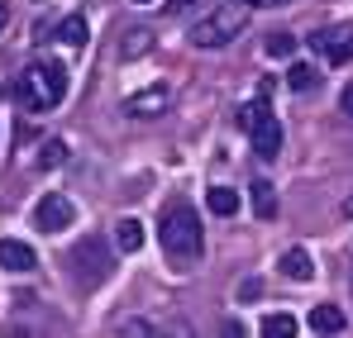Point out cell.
Instances as JSON below:
<instances>
[{
    "label": "cell",
    "mask_w": 353,
    "mask_h": 338,
    "mask_svg": "<svg viewBox=\"0 0 353 338\" xmlns=\"http://www.w3.org/2000/svg\"><path fill=\"white\" fill-rule=\"evenodd\" d=\"M158 243H163L168 262H176V267L201 262V253H205V229H201V215H196L186 200L168 205V210H163V220H158Z\"/></svg>",
    "instance_id": "cell-1"
},
{
    "label": "cell",
    "mask_w": 353,
    "mask_h": 338,
    "mask_svg": "<svg viewBox=\"0 0 353 338\" xmlns=\"http://www.w3.org/2000/svg\"><path fill=\"white\" fill-rule=\"evenodd\" d=\"M62 96H67V67L62 62H34L24 76H19V86H14V101L24 105V110H53L62 105Z\"/></svg>",
    "instance_id": "cell-2"
},
{
    "label": "cell",
    "mask_w": 353,
    "mask_h": 338,
    "mask_svg": "<svg viewBox=\"0 0 353 338\" xmlns=\"http://www.w3.org/2000/svg\"><path fill=\"white\" fill-rule=\"evenodd\" d=\"M248 10H253V5H243V0L210 10L205 19H196V24H191V43H196V48H225L230 39H239V34H243Z\"/></svg>",
    "instance_id": "cell-3"
},
{
    "label": "cell",
    "mask_w": 353,
    "mask_h": 338,
    "mask_svg": "<svg viewBox=\"0 0 353 338\" xmlns=\"http://www.w3.org/2000/svg\"><path fill=\"white\" fill-rule=\"evenodd\" d=\"M239 124L248 129L258 158H277V153H282V124H277V114L268 110L263 101H258V105H243V110H239Z\"/></svg>",
    "instance_id": "cell-4"
},
{
    "label": "cell",
    "mask_w": 353,
    "mask_h": 338,
    "mask_svg": "<svg viewBox=\"0 0 353 338\" xmlns=\"http://www.w3.org/2000/svg\"><path fill=\"white\" fill-rule=\"evenodd\" d=\"M77 220V205L62 196V191H48L39 205H34V229H43V233H58Z\"/></svg>",
    "instance_id": "cell-5"
},
{
    "label": "cell",
    "mask_w": 353,
    "mask_h": 338,
    "mask_svg": "<svg viewBox=\"0 0 353 338\" xmlns=\"http://www.w3.org/2000/svg\"><path fill=\"white\" fill-rule=\"evenodd\" d=\"M310 48L325 57V62L344 67V62L353 57V24H339V29H320V34L310 39Z\"/></svg>",
    "instance_id": "cell-6"
},
{
    "label": "cell",
    "mask_w": 353,
    "mask_h": 338,
    "mask_svg": "<svg viewBox=\"0 0 353 338\" xmlns=\"http://www.w3.org/2000/svg\"><path fill=\"white\" fill-rule=\"evenodd\" d=\"M72 262H81V277L86 282H105L110 277V248L101 238H81L77 253H72Z\"/></svg>",
    "instance_id": "cell-7"
},
{
    "label": "cell",
    "mask_w": 353,
    "mask_h": 338,
    "mask_svg": "<svg viewBox=\"0 0 353 338\" xmlns=\"http://www.w3.org/2000/svg\"><path fill=\"white\" fill-rule=\"evenodd\" d=\"M0 267L24 277V272H34V267H39V257H34V248H29V243H19V238H0Z\"/></svg>",
    "instance_id": "cell-8"
},
{
    "label": "cell",
    "mask_w": 353,
    "mask_h": 338,
    "mask_svg": "<svg viewBox=\"0 0 353 338\" xmlns=\"http://www.w3.org/2000/svg\"><path fill=\"white\" fill-rule=\"evenodd\" d=\"M124 110L139 114V119H153V114L168 110V91H163V86H153V91H143V96H129V101H124Z\"/></svg>",
    "instance_id": "cell-9"
},
{
    "label": "cell",
    "mask_w": 353,
    "mask_h": 338,
    "mask_svg": "<svg viewBox=\"0 0 353 338\" xmlns=\"http://www.w3.org/2000/svg\"><path fill=\"white\" fill-rule=\"evenodd\" d=\"M277 267H282V277H292V282H310V277H315V262H310L305 248H287Z\"/></svg>",
    "instance_id": "cell-10"
},
{
    "label": "cell",
    "mask_w": 353,
    "mask_h": 338,
    "mask_svg": "<svg viewBox=\"0 0 353 338\" xmlns=\"http://www.w3.org/2000/svg\"><path fill=\"white\" fill-rule=\"evenodd\" d=\"M310 329L315 334H339L344 329V310L339 305H315L310 310Z\"/></svg>",
    "instance_id": "cell-11"
},
{
    "label": "cell",
    "mask_w": 353,
    "mask_h": 338,
    "mask_svg": "<svg viewBox=\"0 0 353 338\" xmlns=\"http://www.w3.org/2000/svg\"><path fill=\"white\" fill-rule=\"evenodd\" d=\"M143 238H148V233H143L139 220H119V224H115V243L124 248V253H139V248H143Z\"/></svg>",
    "instance_id": "cell-12"
},
{
    "label": "cell",
    "mask_w": 353,
    "mask_h": 338,
    "mask_svg": "<svg viewBox=\"0 0 353 338\" xmlns=\"http://www.w3.org/2000/svg\"><path fill=\"white\" fill-rule=\"evenodd\" d=\"M210 215H220V220L239 215V191H230V186H210Z\"/></svg>",
    "instance_id": "cell-13"
},
{
    "label": "cell",
    "mask_w": 353,
    "mask_h": 338,
    "mask_svg": "<svg viewBox=\"0 0 353 338\" xmlns=\"http://www.w3.org/2000/svg\"><path fill=\"white\" fill-rule=\"evenodd\" d=\"M248 191H253V210H258V220H272V215H277V191H272L268 181H253Z\"/></svg>",
    "instance_id": "cell-14"
},
{
    "label": "cell",
    "mask_w": 353,
    "mask_h": 338,
    "mask_svg": "<svg viewBox=\"0 0 353 338\" xmlns=\"http://www.w3.org/2000/svg\"><path fill=\"white\" fill-rule=\"evenodd\" d=\"M58 39L67 43V48H81V43L91 39V34H86V19H81V14H67V19L58 24Z\"/></svg>",
    "instance_id": "cell-15"
},
{
    "label": "cell",
    "mask_w": 353,
    "mask_h": 338,
    "mask_svg": "<svg viewBox=\"0 0 353 338\" xmlns=\"http://www.w3.org/2000/svg\"><path fill=\"white\" fill-rule=\"evenodd\" d=\"M258 334L263 338H296V319L292 315H268V319L258 324Z\"/></svg>",
    "instance_id": "cell-16"
},
{
    "label": "cell",
    "mask_w": 353,
    "mask_h": 338,
    "mask_svg": "<svg viewBox=\"0 0 353 338\" xmlns=\"http://www.w3.org/2000/svg\"><path fill=\"white\" fill-rule=\"evenodd\" d=\"M315 81H320V72H315L310 62H296L292 72H287V86H292V91H315Z\"/></svg>",
    "instance_id": "cell-17"
},
{
    "label": "cell",
    "mask_w": 353,
    "mask_h": 338,
    "mask_svg": "<svg viewBox=\"0 0 353 338\" xmlns=\"http://www.w3.org/2000/svg\"><path fill=\"white\" fill-rule=\"evenodd\" d=\"M296 53V39L292 34H282V29H277V34H268V57H292Z\"/></svg>",
    "instance_id": "cell-18"
},
{
    "label": "cell",
    "mask_w": 353,
    "mask_h": 338,
    "mask_svg": "<svg viewBox=\"0 0 353 338\" xmlns=\"http://www.w3.org/2000/svg\"><path fill=\"white\" fill-rule=\"evenodd\" d=\"M115 338H153V324L148 319H124Z\"/></svg>",
    "instance_id": "cell-19"
},
{
    "label": "cell",
    "mask_w": 353,
    "mask_h": 338,
    "mask_svg": "<svg viewBox=\"0 0 353 338\" xmlns=\"http://www.w3.org/2000/svg\"><path fill=\"white\" fill-rule=\"evenodd\" d=\"M148 29H134V34H124V57H134V53H148Z\"/></svg>",
    "instance_id": "cell-20"
},
{
    "label": "cell",
    "mask_w": 353,
    "mask_h": 338,
    "mask_svg": "<svg viewBox=\"0 0 353 338\" xmlns=\"http://www.w3.org/2000/svg\"><path fill=\"white\" fill-rule=\"evenodd\" d=\"M62 158H67L62 138H48V143H43V158H39V167H53V162H62Z\"/></svg>",
    "instance_id": "cell-21"
},
{
    "label": "cell",
    "mask_w": 353,
    "mask_h": 338,
    "mask_svg": "<svg viewBox=\"0 0 353 338\" xmlns=\"http://www.w3.org/2000/svg\"><path fill=\"white\" fill-rule=\"evenodd\" d=\"M220 338H243V324H239V319H225V329H220Z\"/></svg>",
    "instance_id": "cell-22"
},
{
    "label": "cell",
    "mask_w": 353,
    "mask_h": 338,
    "mask_svg": "<svg viewBox=\"0 0 353 338\" xmlns=\"http://www.w3.org/2000/svg\"><path fill=\"white\" fill-rule=\"evenodd\" d=\"M339 110H344V114H349V119H353V81H349V86H344V96H339Z\"/></svg>",
    "instance_id": "cell-23"
},
{
    "label": "cell",
    "mask_w": 353,
    "mask_h": 338,
    "mask_svg": "<svg viewBox=\"0 0 353 338\" xmlns=\"http://www.w3.org/2000/svg\"><path fill=\"white\" fill-rule=\"evenodd\" d=\"M191 5H196V0H168V10H172V14H186Z\"/></svg>",
    "instance_id": "cell-24"
},
{
    "label": "cell",
    "mask_w": 353,
    "mask_h": 338,
    "mask_svg": "<svg viewBox=\"0 0 353 338\" xmlns=\"http://www.w3.org/2000/svg\"><path fill=\"white\" fill-rule=\"evenodd\" d=\"M243 5H258V10H277V5H287V0H243Z\"/></svg>",
    "instance_id": "cell-25"
},
{
    "label": "cell",
    "mask_w": 353,
    "mask_h": 338,
    "mask_svg": "<svg viewBox=\"0 0 353 338\" xmlns=\"http://www.w3.org/2000/svg\"><path fill=\"white\" fill-rule=\"evenodd\" d=\"M5 24H10V5L0 0V34H5Z\"/></svg>",
    "instance_id": "cell-26"
},
{
    "label": "cell",
    "mask_w": 353,
    "mask_h": 338,
    "mask_svg": "<svg viewBox=\"0 0 353 338\" xmlns=\"http://www.w3.org/2000/svg\"><path fill=\"white\" fill-rule=\"evenodd\" d=\"M344 210H349V215H353V196H349V205H344Z\"/></svg>",
    "instance_id": "cell-27"
},
{
    "label": "cell",
    "mask_w": 353,
    "mask_h": 338,
    "mask_svg": "<svg viewBox=\"0 0 353 338\" xmlns=\"http://www.w3.org/2000/svg\"><path fill=\"white\" fill-rule=\"evenodd\" d=\"M134 5H153V0H134Z\"/></svg>",
    "instance_id": "cell-28"
}]
</instances>
